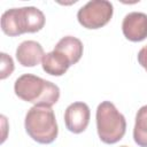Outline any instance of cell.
<instances>
[{"mask_svg": "<svg viewBox=\"0 0 147 147\" xmlns=\"http://www.w3.org/2000/svg\"><path fill=\"white\" fill-rule=\"evenodd\" d=\"M133 139L138 146L147 147V105L142 106L137 111Z\"/></svg>", "mask_w": 147, "mask_h": 147, "instance_id": "cell-11", "label": "cell"}, {"mask_svg": "<svg viewBox=\"0 0 147 147\" xmlns=\"http://www.w3.org/2000/svg\"><path fill=\"white\" fill-rule=\"evenodd\" d=\"M24 126L30 138L39 144L53 142L59 133L55 114L51 107H31L25 115Z\"/></svg>", "mask_w": 147, "mask_h": 147, "instance_id": "cell-3", "label": "cell"}, {"mask_svg": "<svg viewBox=\"0 0 147 147\" xmlns=\"http://www.w3.org/2000/svg\"><path fill=\"white\" fill-rule=\"evenodd\" d=\"M96 130L102 142L111 145L119 141L126 131V121L115 105L102 101L96 108Z\"/></svg>", "mask_w": 147, "mask_h": 147, "instance_id": "cell-4", "label": "cell"}, {"mask_svg": "<svg viewBox=\"0 0 147 147\" xmlns=\"http://www.w3.org/2000/svg\"><path fill=\"white\" fill-rule=\"evenodd\" d=\"M44 55L42 46L34 40H25L16 48V59L23 67H34L39 64Z\"/></svg>", "mask_w": 147, "mask_h": 147, "instance_id": "cell-8", "label": "cell"}, {"mask_svg": "<svg viewBox=\"0 0 147 147\" xmlns=\"http://www.w3.org/2000/svg\"><path fill=\"white\" fill-rule=\"evenodd\" d=\"M0 55H1V75H0V78L5 79L8 76H10L11 72L14 71V61L6 53H1Z\"/></svg>", "mask_w": 147, "mask_h": 147, "instance_id": "cell-12", "label": "cell"}, {"mask_svg": "<svg viewBox=\"0 0 147 147\" xmlns=\"http://www.w3.org/2000/svg\"><path fill=\"white\" fill-rule=\"evenodd\" d=\"M138 62L147 71V45L144 46L139 51V53H138Z\"/></svg>", "mask_w": 147, "mask_h": 147, "instance_id": "cell-13", "label": "cell"}, {"mask_svg": "<svg viewBox=\"0 0 147 147\" xmlns=\"http://www.w3.org/2000/svg\"><path fill=\"white\" fill-rule=\"evenodd\" d=\"M45 25V15L37 7L11 8L1 15V29L5 34L16 37L22 33L40 31Z\"/></svg>", "mask_w": 147, "mask_h": 147, "instance_id": "cell-2", "label": "cell"}, {"mask_svg": "<svg viewBox=\"0 0 147 147\" xmlns=\"http://www.w3.org/2000/svg\"><path fill=\"white\" fill-rule=\"evenodd\" d=\"M54 51L64 55L69 63L72 65L76 64L83 55V42L76 37L65 36L57 41Z\"/></svg>", "mask_w": 147, "mask_h": 147, "instance_id": "cell-9", "label": "cell"}, {"mask_svg": "<svg viewBox=\"0 0 147 147\" xmlns=\"http://www.w3.org/2000/svg\"><path fill=\"white\" fill-rule=\"evenodd\" d=\"M114 7L107 0H92L79 8L77 20L86 29H99L105 26L111 18Z\"/></svg>", "mask_w": 147, "mask_h": 147, "instance_id": "cell-5", "label": "cell"}, {"mask_svg": "<svg viewBox=\"0 0 147 147\" xmlns=\"http://www.w3.org/2000/svg\"><path fill=\"white\" fill-rule=\"evenodd\" d=\"M41 65L46 74L52 76H62L67 72L71 64L64 55L53 49L52 52L46 53L44 55Z\"/></svg>", "mask_w": 147, "mask_h": 147, "instance_id": "cell-10", "label": "cell"}, {"mask_svg": "<svg viewBox=\"0 0 147 147\" xmlns=\"http://www.w3.org/2000/svg\"><path fill=\"white\" fill-rule=\"evenodd\" d=\"M121 147H127V146H121Z\"/></svg>", "mask_w": 147, "mask_h": 147, "instance_id": "cell-14", "label": "cell"}, {"mask_svg": "<svg viewBox=\"0 0 147 147\" xmlns=\"http://www.w3.org/2000/svg\"><path fill=\"white\" fill-rule=\"evenodd\" d=\"M14 91L20 99L34 106L52 108L60 99V88L56 84L31 74L20 76L15 80Z\"/></svg>", "mask_w": 147, "mask_h": 147, "instance_id": "cell-1", "label": "cell"}, {"mask_svg": "<svg viewBox=\"0 0 147 147\" xmlns=\"http://www.w3.org/2000/svg\"><path fill=\"white\" fill-rule=\"evenodd\" d=\"M122 31L130 41H142L147 38V14L132 11L125 15L122 22Z\"/></svg>", "mask_w": 147, "mask_h": 147, "instance_id": "cell-7", "label": "cell"}, {"mask_svg": "<svg viewBox=\"0 0 147 147\" xmlns=\"http://www.w3.org/2000/svg\"><path fill=\"white\" fill-rule=\"evenodd\" d=\"M91 111L85 102H74L64 111V123L67 129L72 133H82L90 123Z\"/></svg>", "mask_w": 147, "mask_h": 147, "instance_id": "cell-6", "label": "cell"}]
</instances>
